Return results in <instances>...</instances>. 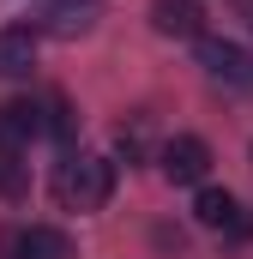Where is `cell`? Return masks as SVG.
I'll return each mask as SVG.
<instances>
[{
  "label": "cell",
  "instance_id": "cell-1",
  "mask_svg": "<svg viewBox=\"0 0 253 259\" xmlns=\"http://www.w3.org/2000/svg\"><path fill=\"white\" fill-rule=\"evenodd\" d=\"M55 199L66 211H103L115 199V163L109 157H91V151H72L55 163Z\"/></svg>",
  "mask_w": 253,
  "mask_h": 259
},
{
  "label": "cell",
  "instance_id": "cell-2",
  "mask_svg": "<svg viewBox=\"0 0 253 259\" xmlns=\"http://www.w3.org/2000/svg\"><path fill=\"white\" fill-rule=\"evenodd\" d=\"M199 66H205V78H217L229 91H253V55L229 36H199Z\"/></svg>",
  "mask_w": 253,
  "mask_h": 259
},
{
  "label": "cell",
  "instance_id": "cell-3",
  "mask_svg": "<svg viewBox=\"0 0 253 259\" xmlns=\"http://www.w3.org/2000/svg\"><path fill=\"white\" fill-rule=\"evenodd\" d=\"M157 163H163V175H169L175 187H205V175H211V145H205L199 133H175V139L157 151Z\"/></svg>",
  "mask_w": 253,
  "mask_h": 259
},
{
  "label": "cell",
  "instance_id": "cell-4",
  "mask_svg": "<svg viewBox=\"0 0 253 259\" xmlns=\"http://www.w3.org/2000/svg\"><path fill=\"white\" fill-rule=\"evenodd\" d=\"M97 18H103V0H49L43 12H36V36H85V30H97Z\"/></svg>",
  "mask_w": 253,
  "mask_h": 259
},
{
  "label": "cell",
  "instance_id": "cell-5",
  "mask_svg": "<svg viewBox=\"0 0 253 259\" xmlns=\"http://www.w3.org/2000/svg\"><path fill=\"white\" fill-rule=\"evenodd\" d=\"M30 139H43V103H30V97H12V103H0V151H30Z\"/></svg>",
  "mask_w": 253,
  "mask_h": 259
},
{
  "label": "cell",
  "instance_id": "cell-6",
  "mask_svg": "<svg viewBox=\"0 0 253 259\" xmlns=\"http://www.w3.org/2000/svg\"><path fill=\"white\" fill-rule=\"evenodd\" d=\"M151 24H157L163 36L199 42V36H205V6H199V0H151Z\"/></svg>",
  "mask_w": 253,
  "mask_h": 259
},
{
  "label": "cell",
  "instance_id": "cell-7",
  "mask_svg": "<svg viewBox=\"0 0 253 259\" xmlns=\"http://www.w3.org/2000/svg\"><path fill=\"white\" fill-rule=\"evenodd\" d=\"M36 66V24H6L0 30V78H30Z\"/></svg>",
  "mask_w": 253,
  "mask_h": 259
},
{
  "label": "cell",
  "instance_id": "cell-8",
  "mask_svg": "<svg viewBox=\"0 0 253 259\" xmlns=\"http://www.w3.org/2000/svg\"><path fill=\"white\" fill-rule=\"evenodd\" d=\"M12 253L18 259H72V235L55 229V223H30L12 235Z\"/></svg>",
  "mask_w": 253,
  "mask_h": 259
},
{
  "label": "cell",
  "instance_id": "cell-9",
  "mask_svg": "<svg viewBox=\"0 0 253 259\" xmlns=\"http://www.w3.org/2000/svg\"><path fill=\"white\" fill-rule=\"evenodd\" d=\"M193 217H199L205 229H223V235H235V223H241V205H235V193H229V187H199V199H193Z\"/></svg>",
  "mask_w": 253,
  "mask_h": 259
},
{
  "label": "cell",
  "instance_id": "cell-10",
  "mask_svg": "<svg viewBox=\"0 0 253 259\" xmlns=\"http://www.w3.org/2000/svg\"><path fill=\"white\" fill-rule=\"evenodd\" d=\"M0 199H30V163L18 151H0Z\"/></svg>",
  "mask_w": 253,
  "mask_h": 259
},
{
  "label": "cell",
  "instance_id": "cell-11",
  "mask_svg": "<svg viewBox=\"0 0 253 259\" xmlns=\"http://www.w3.org/2000/svg\"><path fill=\"white\" fill-rule=\"evenodd\" d=\"M43 133H55V139H72V133H78V115H72L66 97H49V103H43Z\"/></svg>",
  "mask_w": 253,
  "mask_h": 259
}]
</instances>
